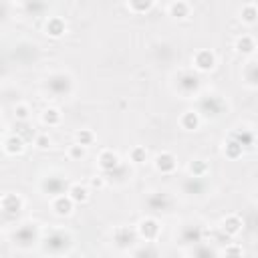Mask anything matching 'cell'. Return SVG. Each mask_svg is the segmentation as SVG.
<instances>
[{
  "label": "cell",
  "instance_id": "6da1fadb",
  "mask_svg": "<svg viewBox=\"0 0 258 258\" xmlns=\"http://www.w3.org/2000/svg\"><path fill=\"white\" fill-rule=\"evenodd\" d=\"M135 234H137V238L143 240V242H155V240L161 236V224H159L155 218L145 216V218H141V220L137 222Z\"/></svg>",
  "mask_w": 258,
  "mask_h": 258
},
{
  "label": "cell",
  "instance_id": "7a4b0ae2",
  "mask_svg": "<svg viewBox=\"0 0 258 258\" xmlns=\"http://www.w3.org/2000/svg\"><path fill=\"white\" fill-rule=\"evenodd\" d=\"M191 64H194V69L198 73H210L218 64V56H216V52L212 48H200V50L194 52Z\"/></svg>",
  "mask_w": 258,
  "mask_h": 258
},
{
  "label": "cell",
  "instance_id": "3957f363",
  "mask_svg": "<svg viewBox=\"0 0 258 258\" xmlns=\"http://www.w3.org/2000/svg\"><path fill=\"white\" fill-rule=\"evenodd\" d=\"M153 167L161 175H171L177 169V157L171 151H161L153 157Z\"/></svg>",
  "mask_w": 258,
  "mask_h": 258
},
{
  "label": "cell",
  "instance_id": "277c9868",
  "mask_svg": "<svg viewBox=\"0 0 258 258\" xmlns=\"http://www.w3.org/2000/svg\"><path fill=\"white\" fill-rule=\"evenodd\" d=\"M119 165H121V157H119V153L113 151V149H103V151L97 155V167H99L103 173H111V171H115Z\"/></svg>",
  "mask_w": 258,
  "mask_h": 258
},
{
  "label": "cell",
  "instance_id": "5b68a950",
  "mask_svg": "<svg viewBox=\"0 0 258 258\" xmlns=\"http://www.w3.org/2000/svg\"><path fill=\"white\" fill-rule=\"evenodd\" d=\"M50 210H52L54 216H58V218H67V216L73 214V210H75V202H73L67 194H56V196L52 198V202H50Z\"/></svg>",
  "mask_w": 258,
  "mask_h": 258
},
{
  "label": "cell",
  "instance_id": "8992f818",
  "mask_svg": "<svg viewBox=\"0 0 258 258\" xmlns=\"http://www.w3.org/2000/svg\"><path fill=\"white\" fill-rule=\"evenodd\" d=\"M177 123H179V127H181L183 131H198L200 125H202V115H200L198 109H185V111L179 115Z\"/></svg>",
  "mask_w": 258,
  "mask_h": 258
},
{
  "label": "cell",
  "instance_id": "52a82bcc",
  "mask_svg": "<svg viewBox=\"0 0 258 258\" xmlns=\"http://www.w3.org/2000/svg\"><path fill=\"white\" fill-rule=\"evenodd\" d=\"M220 230H222L226 236L234 238V236H238V234L244 230V220H242L238 214H228V216L220 222Z\"/></svg>",
  "mask_w": 258,
  "mask_h": 258
},
{
  "label": "cell",
  "instance_id": "ba28073f",
  "mask_svg": "<svg viewBox=\"0 0 258 258\" xmlns=\"http://www.w3.org/2000/svg\"><path fill=\"white\" fill-rule=\"evenodd\" d=\"M64 32H67V22H64V18H60V16H50V18H46V22H44V34H46V36H50V38H60V36H64Z\"/></svg>",
  "mask_w": 258,
  "mask_h": 258
},
{
  "label": "cell",
  "instance_id": "9c48e42d",
  "mask_svg": "<svg viewBox=\"0 0 258 258\" xmlns=\"http://www.w3.org/2000/svg\"><path fill=\"white\" fill-rule=\"evenodd\" d=\"M67 196L75 202V206H77V204H87L89 198H91V189H89V185L75 181V183H71V185L67 187Z\"/></svg>",
  "mask_w": 258,
  "mask_h": 258
},
{
  "label": "cell",
  "instance_id": "30bf717a",
  "mask_svg": "<svg viewBox=\"0 0 258 258\" xmlns=\"http://www.w3.org/2000/svg\"><path fill=\"white\" fill-rule=\"evenodd\" d=\"M24 208V200L18 194H4L0 198V210L6 214H18Z\"/></svg>",
  "mask_w": 258,
  "mask_h": 258
},
{
  "label": "cell",
  "instance_id": "8fae6325",
  "mask_svg": "<svg viewBox=\"0 0 258 258\" xmlns=\"http://www.w3.org/2000/svg\"><path fill=\"white\" fill-rule=\"evenodd\" d=\"M234 48L238 54H244V56H254L256 52V40L252 34H240L234 42Z\"/></svg>",
  "mask_w": 258,
  "mask_h": 258
},
{
  "label": "cell",
  "instance_id": "7c38bea8",
  "mask_svg": "<svg viewBox=\"0 0 258 258\" xmlns=\"http://www.w3.org/2000/svg\"><path fill=\"white\" fill-rule=\"evenodd\" d=\"M26 147V141L20 137V135H8L4 141H2V149L6 155H20Z\"/></svg>",
  "mask_w": 258,
  "mask_h": 258
},
{
  "label": "cell",
  "instance_id": "4fadbf2b",
  "mask_svg": "<svg viewBox=\"0 0 258 258\" xmlns=\"http://www.w3.org/2000/svg\"><path fill=\"white\" fill-rule=\"evenodd\" d=\"M40 121L46 127H58L62 123V113H60L58 107H52V105L50 107H44L42 113H40Z\"/></svg>",
  "mask_w": 258,
  "mask_h": 258
},
{
  "label": "cell",
  "instance_id": "5bb4252c",
  "mask_svg": "<svg viewBox=\"0 0 258 258\" xmlns=\"http://www.w3.org/2000/svg\"><path fill=\"white\" fill-rule=\"evenodd\" d=\"M189 12H191V6H189L185 0H171L169 6H167V14H169L171 18H175V20L187 18Z\"/></svg>",
  "mask_w": 258,
  "mask_h": 258
},
{
  "label": "cell",
  "instance_id": "9a60e30c",
  "mask_svg": "<svg viewBox=\"0 0 258 258\" xmlns=\"http://www.w3.org/2000/svg\"><path fill=\"white\" fill-rule=\"evenodd\" d=\"M238 18L242 20V24H246V26H254L256 20H258L256 4H254V2H246V4L240 8V16H238Z\"/></svg>",
  "mask_w": 258,
  "mask_h": 258
},
{
  "label": "cell",
  "instance_id": "2e32d148",
  "mask_svg": "<svg viewBox=\"0 0 258 258\" xmlns=\"http://www.w3.org/2000/svg\"><path fill=\"white\" fill-rule=\"evenodd\" d=\"M208 171H210V163L206 159H202V157H196V159H191L187 163V173L191 177H206Z\"/></svg>",
  "mask_w": 258,
  "mask_h": 258
},
{
  "label": "cell",
  "instance_id": "e0dca14e",
  "mask_svg": "<svg viewBox=\"0 0 258 258\" xmlns=\"http://www.w3.org/2000/svg\"><path fill=\"white\" fill-rule=\"evenodd\" d=\"M135 238H137L135 230H129L127 226H117V228L113 230V240H115L119 246H123V244H133Z\"/></svg>",
  "mask_w": 258,
  "mask_h": 258
},
{
  "label": "cell",
  "instance_id": "ac0fdd59",
  "mask_svg": "<svg viewBox=\"0 0 258 258\" xmlns=\"http://www.w3.org/2000/svg\"><path fill=\"white\" fill-rule=\"evenodd\" d=\"M242 153H244V147H242V143L236 139V137H228V141L224 143V155L228 157V159H238V157H242Z\"/></svg>",
  "mask_w": 258,
  "mask_h": 258
},
{
  "label": "cell",
  "instance_id": "d6986e66",
  "mask_svg": "<svg viewBox=\"0 0 258 258\" xmlns=\"http://www.w3.org/2000/svg\"><path fill=\"white\" fill-rule=\"evenodd\" d=\"M129 161L133 165H143L149 161V151L143 147V145H133L129 149Z\"/></svg>",
  "mask_w": 258,
  "mask_h": 258
},
{
  "label": "cell",
  "instance_id": "ffe728a7",
  "mask_svg": "<svg viewBox=\"0 0 258 258\" xmlns=\"http://www.w3.org/2000/svg\"><path fill=\"white\" fill-rule=\"evenodd\" d=\"M75 141L77 143H81V145H85V147H91L95 141H97V135H95V131L93 129H77L75 131Z\"/></svg>",
  "mask_w": 258,
  "mask_h": 258
},
{
  "label": "cell",
  "instance_id": "44dd1931",
  "mask_svg": "<svg viewBox=\"0 0 258 258\" xmlns=\"http://www.w3.org/2000/svg\"><path fill=\"white\" fill-rule=\"evenodd\" d=\"M87 149H89V147H85V145L73 141V143L67 147V157H69L71 161H81V159L87 157Z\"/></svg>",
  "mask_w": 258,
  "mask_h": 258
},
{
  "label": "cell",
  "instance_id": "7402d4cb",
  "mask_svg": "<svg viewBox=\"0 0 258 258\" xmlns=\"http://www.w3.org/2000/svg\"><path fill=\"white\" fill-rule=\"evenodd\" d=\"M155 0H127V8L135 14H143V12H149L153 8Z\"/></svg>",
  "mask_w": 258,
  "mask_h": 258
},
{
  "label": "cell",
  "instance_id": "603a6c76",
  "mask_svg": "<svg viewBox=\"0 0 258 258\" xmlns=\"http://www.w3.org/2000/svg\"><path fill=\"white\" fill-rule=\"evenodd\" d=\"M34 147L40 149V151L50 149V147H52V139H50V135H48V133H38V135H34Z\"/></svg>",
  "mask_w": 258,
  "mask_h": 258
},
{
  "label": "cell",
  "instance_id": "cb8c5ba5",
  "mask_svg": "<svg viewBox=\"0 0 258 258\" xmlns=\"http://www.w3.org/2000/svg\"><path fill=\"white\" fill-rule=\"evenodd\" d=\"M14 119L16 121H28L30 119V107L26 103H18L14 107Z\"/></svg>",
  "mask_w": 258,
  "mask_h": 258
},
{
  "label": "cell",
  "instance_id": "d4e9b609",
  "mask_svg": "<svg viewBox=\"0 0 258 258\" xmlns=\"http://www.w3.org/2000/svg\"><path fill=\"white\" fill-rule=\"evenodd\" d=\"M91 185H93V187H103V185H105V177H103L101 173L93 175V177H91Z\"/></svg>",
  "mask_w": 258,
  "mask_h": 258
},
{
  "label": "cell",
  "instance_id": "484cf974",
  "mask_svg": "<svg viewBox=\"0 0 258 258\" xmlns=\"http://www.w3.org/2000/svg\"><path fill=\"white\" fill-rule=\"evenodd\" d=\"M224 254H226V256H230V254L240 256V254H244V250H242V246H228V248L224 250Z\"/></svg>",
  "mask_w": 258,
  "mask_h": 258
}]
</instances>
